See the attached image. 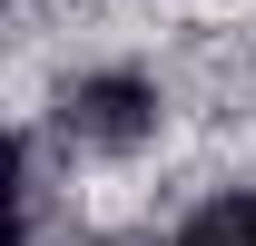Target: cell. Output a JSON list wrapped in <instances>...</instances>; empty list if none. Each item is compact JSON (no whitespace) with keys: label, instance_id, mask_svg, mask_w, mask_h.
<instances>
[{"label":"cell","instance_id":"6da1fadb","mask_svg":"<svg viewBox=\"0 0 256 246\" xmlns=\"http://www.w3.org/2000/svg\"><path fill=\"white\" fill-rule=\"evenodd\" d=\"M60 128L79 138V148H138L148 128H158V89L138 79V69H89V79H69V98H60Z\"/></svg>","mask_w":256,"mask_h":246},{"label":"cell","instance_id":"7a4b0ae2","mask_svg":"<svg viewBox=\"0 0 256 246\" xmlns=\"http://www.w3.org/2000/svg\"><path fill=\"white\" fill-rule=\"evenodd\" d=\"M178 246H256V187L246 197H207V207L178 226Z\"/></svg>","mask_w":256,"mask_h":246}]
</instances>
